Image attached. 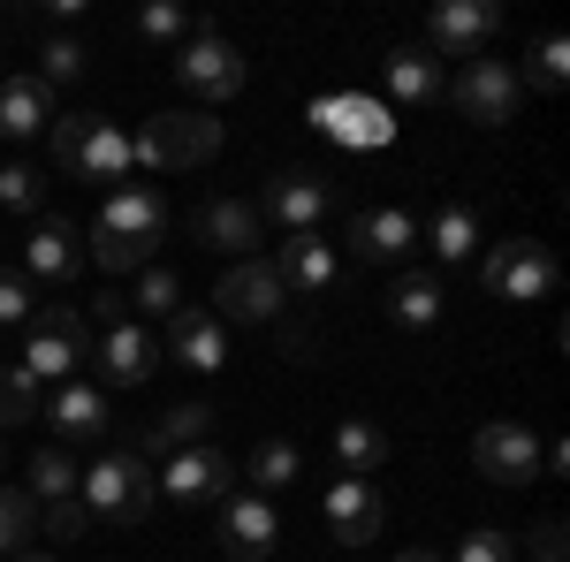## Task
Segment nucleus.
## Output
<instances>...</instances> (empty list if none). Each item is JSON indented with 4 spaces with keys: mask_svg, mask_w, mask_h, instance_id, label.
<instances>
[{
    "mask_svg": "<svg viewBox=\"0 0 570 562\" xmlns=\"http://www.w3.org/2000/svg\"><path fill=\"white\" fill-rule=\"evenodd\" d=\"M244 472H252V494H274V486H289L305 472V456H297V441H259Z\"/></svg>",
    "mask_w": 570,
    "mask_h": 562,
    "instance_id": "nucleus-31",
    "label": "nucleus"
},
{
    "mask_svg": "<svg viewBox=\"0 0 570 562\" xmlns=\"http://www.w3.org/2000/svg\"><path fill=\"white\" fill-rule=\"evenodd\" d=\"M85 319H99V327H122V319H130V297H122V289H99V312H85Z\"/></svg>",
    "mask_w": 570,
    "mask_h": 562,
    "instance_id": "nucleus-43",
    "label": "nucleus"
},
{
    "mask_svg": "<svg viewBox=\"0 0 570 562\" xmlns=\"http://www.w3.org/2000/svg\"><path fill=\"white\" fill-rule=\"evenodd\" d=\"M335 464H343V479H373L389 464V433L373 426V418H343L335 426Z\"/></svg>",
    "mask_w": 570,
    "mask_h": 562,
    "instance_id": "nucleus-27",
    "label": "nucleus"
},
{
    "mask_svg": "<svg viewBox=\"0 0 570 562\" xmlns=\"http://www.w3.org/2000/svg\"><path fill=\"white\" fill-rule=\"evenodd\" d=\"M381 304H389V319H395V327L426 335V327L441 319V282H434V274H419V266H403V274L389 282V297H381Z\"/></svg>",
    "mask_w": 570,
    "mask_h": 562,
    "instance_id": "nucleus-26",
    "label": "nucleus"
},
{
    "mask_svg": "<svg viewBox=\"0 0 570 562\" xmlns=\"http://www.w3.org/2000/svg\"><path fill=\"white\" fill-rule=\"evenodd\" d=\"M487 289L502 304H540L556 289V259H548V244H532V236H510V244H494L487 252Z\"/></svg>",
    "mask_w": 570,
    "mask_h": 562,
    "instance_id": "nucleus-10",
    "label": "nucleus"
},
{
    "mask_svg": "<svg viewBox=\"0 0 570 562\" xmlns=\"http://www.w3.org/2000/svg\"><path fill=\"white\" fill-rule=\"evenodd\" d=\"M0 206H8V214H39V168L8 160V168H0Z\"/></svg>",
    "mask_w": 570,
    "mask_h": 562,
    "instance_id": "nucleus-39",
    "label": "nucleus"
},
{
    "mask_svg": "<svg viewBox=\"0 0 570 562\" xmlns=\"http://www.w3.org/2000/svg\"><path fill=\"white\" fill-rule=\"evenodd\" d=\"M46 426L61 433V441H107V395L91 388V381H61V388L46 395Z\"/></svg>",
    "mask_w": 570,
    "mask_h": 562,
    "instance_id": "nucleus-23",
    "label": "nucleus"
},
{
    "mask_svg": "<svg viewBox=\"0 0 570 562\" xmlns=\"http://www.w3.org/2000/svg\"><path fill=\"white\" fill-rule=\"evenodd\" d=\"M77 274H85V236H77V220L39 214L31 236H23V282H77Z\"/></svg>",
    "mask_w": 570,
    "mask_h": 562,
    "instance_id": "nucleus-16",
    "label": "nucleus"
},
{
    "mask_svg": "<svg viewBox=\"0 0 570 562\" xmlns=\"http://www.w3.org/2000/svg\"><path fill=\"white\" fill-rule=\"evenodd\" d=\"M266 220L244 206V198H206L198 206V244H214V252H252L259 244Z\"/></svg>",
    "mask_w": 570,
    "mask_h": 562,
    "instance_id": "nucleus-25",
    "label": "nucleus"
},
{
    "mask_svg": "<svg viewBox=\"0 0 570 562\" xmlns=\"http://www.w3.org/2000/svg\"><path fill=\"white\" fill-rule=\"evenodd\" d=\"M8 562H53V555H39V548H23V555H8Z\"/></svg>",
    "mask_w": 570,
    "mask_h": 562,
    "instance_id": "nucleus-45",
    "label": "nucleus"
},
{
    "mask_svg": "<svg viewBox=\"0 0 570 562\" xmlns=\"http://www.w3.org/2000/svg\"><path fill=\"white\" fill-rule=\"evenodd\" d=\"M266 266H274L282 297H327V289H335V274H343V259H335V244H327V236H289Z\"/></svg>",
    "mask_w": 570,
    "mask_h": 562,
    "instance_id": "nucleus-17",
    "label": "nucleus"
},
{
    "mask_svg": "<svg viewBox=\"0 0 570 562\" xmlns=\"http://www.w3.org/2000/svg\"><path fill=\"white\" fill-rule=\"evenodd\" d=\"M39 130H53V85H39L31 69L0 77V137L8 145H31Z\"/></svg>",
    "mask_w": 570,
    "mask_h": 562,
    "instance_id": "nucleus-21",
    "label": "nucleus"
},
{
    "mask_svg": "<svg viewBox=\"0 0 570 562\" xmlns=\"http://www.w3.org/2000/svg\"><path fill=\"white\" fill-rule=\"evenodd\" d=\"M449 91V61L426 53V46H395L389 53V99L395 107H434Z\"/></svg>",
    "mask_w": 570,
    "mask_h": 562,
    "instance_id": "nucleus-24",
    "label": "nucleus"
},
{
    "mask_svg": "<svg viewBox=\"0 0 570 562\" xmlns=\"http://www.w3.org/2000/svg\"><path fill=\"white\" fill-rule=\"evenodd\" d=\"M494 31H502V8H494V0H441L434 23H426V53H441V61H472Z\"/></svg>",
    "mask_w": 570,
    "mask_h": 562,
    "instance_id": "nucleus-13",
    "label": "nucleus"
},
{
    "mask_svg": "<svg viewBox=\"0 0 570 562\" xmlns=\"http://www.w3.org/2000/svg\"><path fill=\"white\" fill-rule=\"evenodd\" d=\"M39 532H46V540H85L91 510L77 502V494H69V502H39Z\"/></svg>",
    "mask_w": 570,
    "mask_h": 562,
    "instance_id": "nucleus-37",
    "label": "nucleus"
},
{
    "mask_svg": "<svg viewBox=\"0 0 570 562\" xmlns=\"http://www.w3.org/2000/svg\"><path fill=\"white\" fill-rule=\"evenodd\" d=\"M381 517H389V502H381L373 479H335V486H327V532H335L343 548H365V540L381 532Z\"/></svg>",
    "mask_w": 570,
    "mask_h": 562,
    "instance_id": "nucleus-19",
    "label": "nucleus"
},
{
    "mask_svg": "<svg viewBox=\"0 0 570 562\" xmlns=\"http://www.w3.org/2000/svg\"><path fill=\"white\" fill-rule=\"evenodd\" d=\"M77 502H85L99 524H137L160 502V479H153V464H145L137 448H115V456H99L91 472H77Z\"/></svg>",
    "mask_w": 570,
    "mask_h": 562,
    "instance_id": "nucleus-1",
    "label": "nucleus"
},
{
    "mask_svg": "<svg viewBox=\"0 0 570 562\" xmlns=\"http://www.w3.org/2000/svg\"><path fill=\"white\" fill-rule=\"evenodd\" d=\"M176 85L190 91V99H236L244 91V53L220 39V31H190L183 39V53H176Z\"/></svg>",
    "mask_w": 570,
    "mask_h": 562,
    "instance_id": "nucleus-8",
    "label": "nucleus"
},
{
    "mask_svg": "<svg viewBox=\"0 0 570 562\" xmlns=\"http://www.w3.org/2000/svg\"><path fill=\"white\" fill-rule=\"evenodd\" d=\"M449 99L464 107V122H480V130H502V122L525 107V85H518V69H510V61H487V53H472V61L456 69Z\"/></svg>",
    "mask_w": 570,
    "mask_h": 562,
    "instance_id": "nucleus-6",
    "label": "nucleus"
},
{
    "mask_svg": "<svg viewBox=\"0 0 570 562\" xmlns=\"http://www.w3.org/2000/svg\"><path fill=\"white\" fill-rule=\"evenodd\" d=\"M351 252H357V259H373V266L411 259V252H419V220L403 214V206H373V214L351 220Z\"/></svg>",
    "mask_w": 570,
    "mask_h": 562,
    "instance_id": "nucleus-22",
    "label": "nucleus"
},
{
    "mask_svg": "<svg viewBox=\"0 0 570 562\" xmlns=\"http://www.w3.org/2000/svg\"><path fill=\"white\" fill-rule=\"evenodd\" d=\"M214 152H220V122L198 107H168L130 137V160H145V168H206Z\"/></svg>",
    "mask_w": 570,
    "mask_h": 562,
    "instance_id": "nucleus-4",
    "label": "nucleus"
},
{
    "mask_svg": "<svg viewBox=\"0 0 570 562\" xmlns=\"http://www.w3.org/2000/svg\"><path fill=\"white\" fill-rule=\"evenodd\" d=\"M160 349H168L176 365H190V373H220V365H228V327H220L206 304H176L168 327H160Z\"/></svg>",
    "mask_w": 570,
    "mask_h": 562,
    "instance_id": "nucleus-14",
    "label": "nucleus"
},
{
    "mask_svg": "<svg viewBox=\"0 0 570 562\" xmlns=\"http://www.w3.org/2000/svg\"><path fill=\"white\" fill-rule=\"evenodd\" d=\"M85 357H91V319L77 312V304H39L31 312V327H23V373L31 381H77L85 373Z\"/></svg>",
    "mask_w": 570,
    "mask_h": 562,
    "instance_id": "nucleus-2",
    "label": "nucleus"
},
{
    "mask_svg": "<svg viewBox=\"0 0 570 562\" xmlns=\"http://www.w3.org/2000/svg\"><path fill=\"white\" fill-rule=\"evenodd\" d=\"M426 244H434V259L464 266V259H472V244H480V220L464 214V206H441L434 228H426Z\"/></svg>",
    "mask_w": 570,
    "mask_h": 562,
    "instance_id": "nucleus-30",
    "label": "nucleus"
},
{
    "mask_svg": "<svg viewBox=\"0 0 570 562\" xmlns=\"http://www.w3.org/2000/svg\"><path fill=\"white\" fill-rule=\"evenodd\" d=\"M274 548H282V510H274V494L228 486V494H220V555L228 562H266Z\"/></svg>",
    "mask_w": 570,
    "mask_h": 562,
    "instance_id": "nucleus-7",
    "label": "nucleus"
},
{
    "mask_svg": "<svg viewBox=\"0 0 570 562\" xmlns=\"http://www.w3.org/2000/svg\"><path fill=\"white\" fill-rule=\"evenodd\" d=\"M563 555H570V548H563V524L548 517L540 532H532V562H563Z\"/></svg>",
    "mask_w": 570,
    "mask_h": 562,
    "instance_id": "nucleus-42",
    "label": "nucleus"
},
{
    "mask_svg": "<svg viewBox=\"0 0 570 562\" xmlns=\"http://www.w3.org/2000/svg\"><path fill=\"white\" fill-rule=\"evenodd\" d=\"M53 160L77 183H130V137L107 115H53Z\"/></svg>",
    "mask_w": 570,
    "mask_h": 562,
    "instance_id": "nucleus-3",
    "label": "nucleus"
},
{
    "mask_svg": "<svg viewBox=\"0 0 570 562\" xmlns=\"http://www.w3.org/2000/svg\"><path fill=\"white\" fill-rule=\"evenodd\" d=\"M23 494H31V502H69V494H77V464H69V448H39Z\"/></svg>",
    "mask_w": 570,
    "mask_h": 562,
    "instance_id": "nucleus-32",
    "label": "nucleus"
},
{
    "mask_svg": "<svg viewBox=\"0 0 570 562\" xmlns=\"http://www.w3.org/2000/svg\"><path fill=\"white\" fill-rule=\"evenodd\" d=\"M472 464H480V479H494V486H532V479L548 472V464H540V433L518 426V418H494V426L472 433Z\"/></svg>",
    "mask_w": 570,
    "mask_h": 562,
    "instance_id": "nucleus-9",
    "label": "nucleus"
},
{
    "mask_svg": "<svg viewBox=\"0 0 570 562\" xmlns=\"http://www.w3.org/2000/svg\"><path fill=\"white\" fill-rule=\"evenodd\" d=\"M214 426H220L214 403H176V411L145 418V433H137V456H145V464H168V456H183V448H198Z\"/></svg>",
    "mask_w": 570,
    "mask_h": 562,
    "instance_id": "nucleus-20",
    "label": "nucleus"
},
{
    "mask_svg": "<svg viewBox=\"0 0 570 562\" xmlns=\"http://www.w3.org/2000/svg\"><path fill=\"white\" fill-rule=\"evenodd\" d=\"M456 562H518V540L510 532H464V548H456Z\"/></svg>",
    "mask_w": 570,
    "mask_h": 562,
    "instance_id": "nucleus-41",
    "label": "nucleus"
},
{
    "mask_svg": "<svg viewBox=\"0 0 570 562\" xmlns=\"http://www.w3.org/2000/svg\"><path fill=\"white\" fill-rule=\"evenodd\" d=\"M395 562H441V555H434V548H403Z\"/></svg>",
    "mask_w": 570,
    "mask_h": 562,
    "instance_id": "nucleus-44",
    "label": "nucleus"
},
{
    "mask_svg": "<svg viewBox=\"0 0 570 562\" xmlns=\"http://www.w3.org/2000/svg\"><path fill=\"white\" fill-rule=\"evenodd\" d=\"M252 214L274 220V228H289V236H320V220L335 214V183L312 175V168H282V175H266Z\"/></svg>",
    "mask_w": 570,
    "mask_h": 562,
    "instance_id": "nucleus-5",
    "label": "nucleus"
},
{
    "mask_svg": "<svg viewBox=\"0 0 570 562\" xmlns=\"http://www.w3.org/2000/svg\"><path fill=\"white\" fill-rule=\"evenodd\" d=\"M137 31H145V39H190V16H183L176 0H145V8H137Z\"/></svg>",
    "mask_w": 570,
    "mask_h": 562,
    "instance_id": "nucleus-38",
    "label": "nucleus"
},
{
    "mask_svg": "<svg viewBox=\"0 0 570 562\" xmlns=\"http://www.w3.org/2000/svg\"><path fill=\"white\" fill-rule=\"evenodd\" d=\"M137 312H153V319H168V312H176L183 304V282L176 274H168V266H145V274H137Z\"/></svg>",
    "mask_w": 570,
    "mask_h": 562,
    "instance_id": "nucleus-36",
    "label": "nucleus"
},
{
    "mask_svg": "<svg viewBox=\"0 0 570 562\" xmlns=\"http://www.w3.org/2000/svg\"><path fill=\"white\" fill-rule=\"evenodd\" d=\"M0 456H8V448H0Z\"/></svg>",
    "mask_w": 570,
    "mask_h": 562,
    "instance_id": "nucleus-46",
    "label": "nucleus"
},
{
    "mask_svg": "<svg viewBox=\"0 0 570 562\" xmlns=\"http://www.w3.org/2000/svg\"><path fill=\"white\" fill-rule=\"evenodd\" d=\"M39 381L23 373V365H0V426H31L39 418Z\"/></svg>",
    "mask_w": 570,
    "mask_h": 562,
    "instance_id": "nucleus-34",
    "label": "nucleus"
},
{
    "mask_svg": "<svg viewBox=\"0 0 570 562\" xmlns=\"http://www.w3.org/2000/svg\"><path fill=\"white\" fill-rule=\"evenodd\" d=\"M85 365H99V381H91V388H137V381H153V365H160V335H153V327H137V319L99 327V343H91Z\"/></svg>",
    "mask_w": 570,
    "mask_h": 562,
    "instance_id": "nucleus-12",
    "label": "nucleus"
},
{
    "mask_svg": "<svg viewBox=\"0 0 570 562\" xmlns=\"http://www.w3.org/2000/svg\"><path fill=\"white\" fill-rule=\"evenodd\" d=\"M85 39H69V31H53V39L39 46V69H31V77H39V85H77V77H85Z\"/></svg>",
    "mask_w": 570,
    "mask_h": 562,
    "instance_id": "nucleus-33",
    "label": "nucleus"
},
{
    "mask_svg": "<svg viewBox=\"0 0 570 562\" xmlns=\"http://www.w3.org/2000/svg\"><path fill=\"white\" fill-rule=\"evenodd\" d=\"M31 312H39V289L23 274H0V327H31Z\"/></svg>",
    "mask_w": 570,
    "mask_h": 562,
    "instance_id": "nucleus-40",
    "label": "nucleus"
},
{
    "mask_svg": "<svg viewBox=\"0 0 570 562\" xmlns=\"http://www.w3.org/2000/svg\"><path fill=\"white\" fill-rule=\"evenodd\" d=\"M518 85H540V91H563L570 85V46H563V31H548V39L532 46V69H518Z\"/></svg>",
    "mask_w": 570,
    "mask_h": 562,
    "instance_id": "nucleus-35",
    "label": "nucleus"
},
{
    "mask_svg": "<svg viewBox=\"0 0 570 562\" xmlns=\"http://www.w3.org/2000/svg\"><path fill=\"white\" fill-rule=\"evenodd\" d=\"M160 220H168V206H160L153 183H115V190L99 198V220H91V228L130 236V244H160Z\"/></svg>",
    "mask_w": 570,
    "mask_h": 562,
    "instance_id": "nucleus-18",
    "label": "nucleus"
},
{
    "mask_svg": "<svg viewBox=\"0 0 570 562\" xmlns=\"http://www.w3.org/2000/svg\"><path fill=\"white\" fill-rule=\"evenodd\" d=\"M160 494L168 502H183V510H198V502H220L228 486H236V472H228V456H220L214 441H198V448H183V456H168L160 464Z\"/></svg>",
    "mask_w": 570,
    "mask_h": 562,
    "instance_id": "nucleus-15",
    "label": "nucleus"
},
{
    "mask_svg": "<svg viewBox=\"0 0 570 562\" xmlns=\"http://www.w3.org/2000/svg\"><path fill=\"white\" fill-rule=\"evenodd\" d=\"M320 130H335V137H351V145H381L389 137V122H381V107H365V99H327L320 107Z\"/></svg>",
    "mask_w": 570,
    "mask_h": 562,
    "instance_id": "nucleus-29",
    "label": "nucleus"
},
{
    "mask_svg": "<svg viewBox=\"0 0 570 562\" xmlns=\"http://www.w3.org/2000/svg\"><path fill=\"white\" fill-rule=\"evenodd\" d=\"M39 548V502L23 486H0V555H23Z\"/></svg>",
    "mask_w": 570,
    "mask_h": 562,
    "instance_id": "nucleus-28",
    "label": "nucleus"
},
{
    "mask_svg": "<svg viewBox=\"0 0 570 562\" xmlns=\"http://www.w3.org/2000/svg\"><path fill=\"white\" fill-rule=\"evenodd\" d=\"M274 312H282V282H274L266 259H236L228 274H220V289H214L220 327H266Z\"/></svg>",
    "mask_w": 570,
    "mask_h": 562,
    "instance_id": "nucleus-11",
    "label": "nucleus"
}]
</instances>
